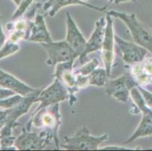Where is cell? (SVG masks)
<instances>
[{
  "mask_svg": "<svg viewBox=\"0 0 152 151\" xmlns=\"http://www.w3.org/2000/svg\"><path fill=\"white\" fill-rule=\"evenodd\" d=\"M136 2V0H114V2L117 5H119V4L123 3V2Z\"/></svg>",
  "mask_w": 152,
  "mask_h": 151,
  "instance_id": "cell-26",
  "label": "cell"
},
{
  "mask_svg": "<svg viewBox=\"0 0 152 151\" xmlns=\"http://www.w3.org/2000/svg\"><path fill=\"white\" fill-rule=\"evenodd\" d=\"M12 2H14V3H15V5L18 6V5L20 4V2H21L22 0H12Z\"/></svg>",
  "mask_w": 152,
  "mask_h": 151,
  "instance_id": "cell-27",
  "label": "cell"
},
{
  "mask_svg": "<svg viewBox=\"0 0 152 151\" xmlns=\"http://www.w3.org/2000/svg\"><path fill=\"white\" fill-rule=\"evenodd\" d=\"M0 86L12 90L15 94L22 95L23 97L34 93L37 90L16 78L11 73L4 71L1 68H0Z\"/></svg>",
  "mask_w": 152,
  "mask_h": 151,
  "instance_id": "cell-12",
  "label": "cell"
},
{
  "mask_svg": "<svg viewBox=\"0 0 152 151\" xmlns=\"http://www.w3.org/2000/svg\"><path fill=\"white\" fill-rule=\"evenodd\" d=\"M106 14L112 18L121 19L128 27L135 43L144 47L152 54V33H150L138 20L135 13L128 14L111 10L107 12Z\"/></svg>",
  "mask_w": 152,
  "mask_h": 151,
  "instance_id": "cell-2",
  "label": "cell"
},
{
  "mask_svg": "<svg viewBox=\"0 0 152 151\" xmlns=\"http://www.w3.org/2000/svg\"><path fill=\"white\" fill-rule=\"evenodd\" d=\"M84 1L85 0H47L42 5V9L47 12V15L52 18L61 8L70 5H83L99 12H104L107 8V5L104 7L95 6L89 3H86Z\"/></svg>",
  "mask_w": 152,
  "mask_h": 151,
  "instance_id": "cell-14",
  "label": "cell"
},
{
  "mask_svg": "<svg viewBox=\"0 0 152 151\" xmlns=\"http://www.w3.org/2000/svg\"><path fill=\"white\" fill-rule=\"evenodd\" d=\"M106 30L102 48V58L104 68L110 78L114 61V22L110 15L106 14Z\"/></svg>",
  "mask_w": 152,
  "mask_h": 151,
  "instance_id": "cell-8",
  "label": "cell"
},
{
  "mask_svg": "<svg viewBox=\"0 0 152 151\" xmlns=\"http://www.w3.org/2000/svg\"><path fill=\"white\" fill-rule=\"evenodd\" d=\"M30 42L38 43H49L53 42L49 30L47 28L45 18L41 15H37L33 22L28 39Z\"/></svg>",
  "mask_w": 152,
  "mask_h": 151,
  "instance_id": "cell-15",
  "label": "cell"
},
{
  "mask_svg": "<svg viewBox=\"0 0 152 151\" xmlns=\"http://www.w3.org/2000/svg\"><path fill=\"white\" fill-rule=\"evenodd\" d=\"M14 95H15V93L13 91L0 86V100H3Z\"/></svg>",
  "mask_w": 152,
  "mask_h": 151,
  "instance_id": "cell-22",
  "label": "cell"
},
{
  "mask_svg": "<svg viewBox=\"0 0 152 151\" xmlns=\"http://www.w3.org/2000/svg\"><path fill=\"white\" fill-rule=\"evenodd\" d=\"M137 86V83L134 81L132 77L122 75L114 80L109 79L105 85V91L108 96L114 98L118 101L127 103L130 90Z\"/></svg>",
  "mask_w": 152,
  "mask_h": 151,
  "instance_id": "cell-6",
  "label": "cell"
},
{
  "mask_svg": "<svg viewBox=\"0 0 152 151\" xmlns=\"http://www.w3.org/2000/svg\"><path fill=\"white\" fill-rule=\"evenodd\" d=\"M99 65V60L96 59V58H93L90 61L87 62L86 63H84L78 70H77L74 72H75L76 74L83 75V76H89L95 69L97 68Z\"/></svg>",
  "mask_w": 152,
  "mask_h": 151,
  "instance_id": "cell-19",
  "label": "cell"
},
{
  "mask_svg": "<svg viewBox=\"0 0 152 151\" xmlns=\"http://www.w3.org/2000/svg\"><path fill=\"white\" fill-rule=\"evenodd\" d=\"M69 97V91L65 85L58 79L55 78L50 85L40 91L37 98V102H39V105L33 115L46 107L64 101Z\"/></svg>",
  "mask_w": 152,
  "mask_h": 151,
  "instance_id": "cell-4",
  "label": "cell"
},
{
  "mask_svg": "<svg viewBox=\"0 0 152 151\" xmlns=\"http://www.w3.org/2000/svg\"><path fill=\"white\" fill-rule=\"evenodd\" d=\"M109 79L110 78L104 67H97L88 76L89 85L98 87L105 86Z\"/></svg>",
  "mask_w": 152,
  "mask_h": 151,
  "instance_id": "cell-17",
  "label": "cell"
},
{
  "mask_svg": "<svg viewBox=\"0 0 152 151\" xmlns=\"http://www.w3.org/2000/svg\"><path fill=\"white\" fill-rule=\"evenodd\" d=\"M114 41L120 50L121 59L126 64L133 65L140 63L145 59L148 52L144 47L135 42L125 41L116 34L114 35Z\"/></svg>",
  "mask_w": 152,
  "mask_h": 151,
  "instance_id": "cell-7",
  "label": "cell"
},
{
  "mask_svg": "<svg viewBox=\"0 0 152 151\" xmlns=\"http://www.w3.org/2000/svg\"><path fill=\"white\" fill-rule=\"evenodd\" d=\"M66 15H67V19H66L67 34H66L65 40L71 47L72 49L74 50L76 55L80 57L83 53L87 41L70 14L67 12Z\"/></svg>",
  "mask_w": 152,
  "mask_h": 151,
  "instance_id": "cell-10",
  "label": "cell"
},
{
  "mask_svg": "<svg viewBox=\"0 0 152 151\" xmlns=\"http://www.w3.org/2000/svg\"><path fill=\"white\" fill-rule=\"evenodd\" d=\"M107 138V134L100 136L92 135L86 126H83L77 129L74 135L64 137V144L61 147L67 150H97L99 145Z\"/></svg>",
  "mask_w": 152,
  "mask_h": 151,
  "instance_id": "cell-3",
  "label": "cell"
},
{
  "mask_svg": "<svg viewBox=\"0 0 152 151\" xmlns=\"http://www.w3.org/2000/svg\"><path fill=\"white\" fill-rule=\"evenodd\" d=\"M106 23L107 20L104 17H102L95 22V27L93 33H92L89 39L87 40L83 53L80 56V63H83V59H85L89 54L102 50L104 39L105 36Z\"/></svg>",
  "mask_w": 152,
  "mask_h": 151,
  "instance_id": "cell-11",
  "label": "cell"
},
{
  "mask_svg": "<svg viewBox=\"0 0 152 151\" xmlns=\"http://www.w3.org/2000/svg\"><path fill=\"white\" fill-rule=\"evenodd\" d=\"M74 61L60 63L56 65L55 73L53 74L55 78H57L65 85L70 95L74 89L77 80V75L74 71Z\"/></svg>",
  "mask_w": 152,
  "mask_h": 151,
  "instance_id": "cell-16",
  "label": "cell"
},
{
  "mask_svg": "<svg viewBox=\"0 0 152 151\" xmlns=\"http://www.w3.org/2000/svg\"><path fill=\"white\" fill-rule=\"evenodd\" d=\"M31 123L37 128H44V131L42 132L45 135L48 143L49 144L53 140L56 147L58 149L60 147L58 138V131L61 124V115L59 113V103L41 109L33 115L32 119H30L25 127L29 131L30 130Z\"/></svg>",
  "mask_w": 152,
  "mask_h": 151,
  "instance_id": "cell-1",
  "label": "cell"
},
{
  "mask_svg": "<svg viewBox=\"0 0 152 151\" xmlns=\"http://www.w3.org/2000/svg\"><path fill=\"white\" fill-rule=\"evenodd\" d=\"M109 3H112V2H114V0H108Z\"/></svg>",
  "mask_w": 152,
  "mask_h": 151,
  "instance_id": "cell-28",
  "label": "cell"
},
{
  "mask_svg": "<svg viewBox=\"0 0 152 151\" xmlns=\"http://www.w3.org/2000/svg\"><path fill=\"white\" fill-rule=\"evenodd\" d=\"M99 150H130V149L125 147H121V146H108Z\"/></svg>",
  "mask_w": 152,
  "mask_h": 151,
  "instance_id": "cell-25",
  "label": "cell"
},
{
  "mask_svg": "<svg viewBox=\"0 0 152 151\" xmlns=\"http://www.w3.org/2000/svg\"><path fill=\"white\" fill-rule=\"evenodd\" d=\"M19 49H20V45L18 44V42H15L9 39L0 49V60L14 55Z\"/></svg>",
  "mask_w": 152,
  "mask_h": 151,
  "instance_id": "cell-18",
  "label": "cell"
},
{
  "mask_svg": "<svg viewBox=\"0 0 152 151\" xmlns=\"http://www.w3.org/2000/svg\"><path fill=\"white\" fill-rule=\"evenodd\" d=\"M8 121V111L7 110H0V129H2Z\"/></svg>",
  "mask_w": 152,
  "mask_h": 151,
  "instance_id": "cell-23",
  "label": "cell"
},
{
  "mask_svg": "<svg viewBox=\"0 0 152 151\" xmlns=\"http://www.w3.org/2000/svg\"><path fill=\"white\" fill-rule=\"evenodd\" d=\"M41 46L46 51L48 66H55L60 63L74 61L78 58L66 40L52 42L49 43H41Z\"/></svg>",
  "mask_w": 152,
  "mask_h": 151,
  "instance_id": "cell-5",
  "label": "cell"
},
{
  "mask_svg": "<svg viewBox=\"0 0 152 151\" xmlns=\"http://www.w3.org/2000/svg\"><path fill=\"white\" fill-rule=\"evenodd\" d=\"M24 98L23 96L18 94L12 95V96L9 97V98H5L3 100H0V108L1 109H4V110H8V109H11L15 105H17L22 99Z\"/></svg>",
  "mask_w": 152,
  "mask_h": 151,
  "instance_id": "cell-20",
  "label": "cell"
},
{
  "mask_svg": "<svg viewBox=\"0 0 152 151\" xmlns=\"http://www.w3.org/2000/svg\"><path fill=\"white\" fill-rule=\"evenodd\" d=\"M131 77L138 86L152 85V58L144 59L142 62L132 65Z\"/></svg>",
  "mask_w": 152,
  "mask_h": 151,
  "instance_id": "cell-13",
  "label": "cell"
},
{
  "mask_svg": "<svg viewBox=\"0 0 152 151\" xmlns=\"http://www.w3.org/2000/svg\"><path fill=\"white\" fill-rule=\"evenodd\" d=\"M151 33H152V21H151Z\"/></svg>",
  "mask_w": 152,
  "mask_h": 151,
  "instance_id": "cell-29",
  "label": "cell"
},
{
  "mask_svg": "<svg viewBox=\"0 0 152 151\" xmlns=\"http://www.w3.org/2000/svg\"><path fill=\"white\" fill-rule=\"evenodd\" d=\"M34 2H35V0H22L20 5L18 6L17 10L15 11L14 15H12V20H17V19L21 18L23 14L28 10V8H30V5Z\"/></svg>",
  "mask_w": 152,
  "mask_h": 151,
  "instance_id": "cell-21",
  "label": "cell"
},
{
  "mask_svg": "<svg viewBox=\"0 0 152 151\" xmlns=\"http://www.w3.org/2000/svg\"><path fill=\"white\" fill-rule=\"evenodd\" d=\"M5 42H6V36H5V33L3 31V29H2L1 18H0V49L5 45Z\"/></svg>",
  "mask_w": 152,
  "mask_h": 151,
  "instance_id": "cell-24",
  "label": "cell"
},
{
  "mask_svg": "<svg viewBox=\"0 0 152 151\" xmlns=\"http://www.w3.org/2000/svg\"><path fill=\"white\" fill-rule=\"evenodd\" d=\"M1 138H2V136H1V135H0V140H1Z\"/></svg>",
  "mask_w": 152,
  "mask_h": 151,
  "instance_id": "cell-30",
  "label": "cell"
},
{
  "mask_svg": "<svg viewBox=\"0 0 152 151\" xmlns=\"http://www.w3.org/2000/svg\"><path fill=\"white\" fill-rule=\"evenodd\" d=\"M0 18H2V16H1V15H0Z\"/></svg>",
  "mask_w": 152,
  "mask_h": 151,
  "instance_id": "cell-31",
  "label": "cell"
},
{
  "mask_svg": "<svg viewBox=\"0 0 152 151\" xmlns=\"http://www.w3.org/2000/svg\"><path fill=\"white\" fill-rule=\"evenodd\" d=\"M47 144H49L42 133L30 132L23 128L21 134L15 139L14 146L19 150H43Z\"/></svg>",
  "mask_w": 152,
  "mask_h": 151,
  "instance_id": "cell-9",
  "label": "cell"
}]
</instances>
